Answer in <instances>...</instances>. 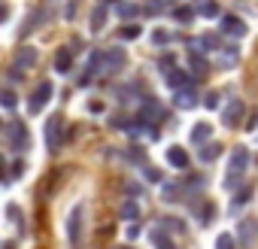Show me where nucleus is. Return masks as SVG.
I'll use <instances>...</instances> for the list:
<instances>
[{
  "mask_svg": "<svg viewBox=\"0 0 258 249\" xmlns=\"http://www.w3.org/2000/svg\"><path fill=\"white\" fill-rule=\"evenodd\" d=\"M73 16H76V0H70V4H67V7H64V19H67V22H70V19H73Z\"/></svg>",
  "mask_w": 258,
  "mask_h": 249,
  "instance_id": "nucleus-37",
  "label": "nucleus"
},
{
  "mask_svg": "<svg viewBox=\"0 0 258 249\" xmlns=\"http://www.w3.org/2000/svg\"><path fill=\"white\" fill-rule=\"evenodd\" d=\"M204 106H207V109H216V106H219V91H210V94L204 97Z\"/></svg>",
  "mask_w": 258,
  "mask_h": 249,
  "instance_id": "nucleus-35",
  "label": "nucleus"
},
{
  "mask_svg": "<svg viewBox=\"0 0 258 249\" xmlns=\"http://www.w3.org/2000/svg\"><path fill=\"white\" fill-rule=\"evenodd\" d=\"M152 43H155V46H164V43H170V31H164V28L152 31Z\"/></svg>",
  "mask_w": 258,
  "mask_h": 249,
  "instance_id": "nucleus-30",
  "label": "nucleus"
},
{
  "mask_svg": "<svg viewBox=\"0 0 258 249\" xmlns=\"http://www.w3.org/2000/svg\"><path fill=\"white\" fill-rule=\"evenodd\" d=\"M176 7V0H146V13H158V10H170Z\"/></svg>",
  "mask_w": 258,
  "mask_h": 249,
  "instance_id": "nucleus-27",
  "label": "nucleus"
},
{
  "mask_svg": "<svg viewBox=\"0 0 258 249\" xmlns=\"http://www.w3.org/2000/svg\"><path fill=\"white\" fill-rule=\"evenodd\" d=\"M255 237H258V222L255 219H243L240 222V240L243 243H255Z\"/></svg>",
  "mask_w": 258,
  "mask_h": 249,
  "instance_id": "nucleus-18",
  "label": "nucleus"
},
{
  "mask_svg": "<svg viewBox=\"0 0 258 249\" xmlns=\"http://www.w3.org/2000/svg\"><path fill=\"white\" fill-rule=\"evenodd\" d=\"M73 55H76V52H73L70 43L61 46V49L55 52V70H58V73H70V67H73Z\"/></svg>",
  "mask_w": 258,
  "mask_h": 249,
  "instance_id": "nucleus-11",
  "label": "nucleus"
},
{
  "mask_svg": "<svg viewBox=\"0 0 258 249\" xmlns=\"http://www.w3.org/2000/svg\"><path fill=\"white\" fill-rule=\"evenodd\" d=\"M82 219H85V204H76L70 210V219H67V237H70L73 246L82 240Z\"/></svg>",
  "mask_w": 258,
  "mask_h": 249,
  "instance_id": "nucleus-6",
  "label": "nucleus"
},
{
  "mask_svg": "<svg viewBox=\"0 0 258 249\" xmlns=\"http://www.w3.org/2000/svg\"><path fill=\"white\" fill-rule=\"evenodd\" d=\"M43 19H46V10H34V13H31V19H28V25H25V28L19 31V37L25 40V37H28L31 31H37V28L43 25Z\"/></svg>",
  "mask_w": 258,
  "mask_h": 249,
  "instance_id": "nucleus-20",
  "label": "nucleus"
},
{
  "mask_svg": "<svg viewBox=\"0 0 258 249\" xmlns=\"http://www.w3.org/2000/svg\"><path fill=\"white\" fill-rule=\"evenodd\" d=\"M213 137V128H210V125L207 121H198L195 125V128H191V143H198V146H204L207 140Z\"/></svg>",
  "mask_w": 258,
  "mask_h": 249,
  "instance_id": "nucleus-19",
  "label": "nucleus"
},
{
  "mask_svg": "<svg viewBox=\"0 0 258 249\" xmlns=\"http://www.w3.org/2000/svg\"><path fill=\"white\" fill-rule=\"evenodd\" d=\"M137 237H140V228L131 222V228H127V240H137Z\"/></svg>",
  "mask_w": 258,
  "mask_h": 249,
  "instance_id": "nucleus-39",
  "label": "nucleus"
},
{
  "mask_svg": "<svg viewBox=\"0 0 258 249\" xmlns=\"http://www.w3.org/2000/svg\"><path fill=\"white\" fill-rule=\"evenodd\" d=\"M0 106H4V109H16V106H19V97H16V91H10V88H4V91H0Z\"/></svg>",
  "mask_w": 258,
  "mask_h": 249,
  "instance_id": "nucleus-26",
  "label": "nucleus"
},
{
  "mask_svg": "<svg viewBox=\"0 0 258 249\" xmlns=\"http://www.w3.org/2000/svg\"><path fill=\"white\" fill-rule=\"evenodd\" d=\"M88 109H91V112H103V103H100V100H91Z\"/></svg>",
  "mask_w": 258,
  "mask_h": 249,
  "instance_id": "nucleus-41",
  "label": "nucleus"
},
{
  "mask_svg": "<svg viewBox=\"0 0 258 249\" xmlns=\"http://www.w3.org/2000/svg\"><path fill=\"white\" fill-rule=\"evenodd\" d=\"M246 128H258V109L249 115V121H246Z\"/></svg>",
  "mask_w": 258,
  "mask_h": 249,
  "instance_id": "nucleus-40",
  "label": "nucleus"
},
{
  "mask_svg": "<svg viewBox=\"0 0 258 249\" xmlns=\"http://www.w3.org/2000/svg\"><path fill=\"white\" fill-rule=\"evenodd\" d=\"M100 4H112V0H100Z\"/></svg>",
  "mask_w": 258,
  "mask_h": 249,
  "instance_id": "nucleus-43",
  "label": "nucleus"
},
{
  "mask_svg": "<svg viewBox=\"0 0 258 249\" xmlns=\"http://www.w3.org/2000/svg\"><path fill=\"white\" fill-rule=\"evenodd\" d=\"M43 140H46V149L55 152L61 149L64 143V115H49L46 125H43Z\"/></svg>",
  "mask_w": 258,
  "mask_h": 249,
  "instance_id": "nucleus-2",
  "label": "nucleus"
},
{
  "mask_svg": "<svg viewBox=\"0 0 258 249\" xmlns=\"http://www.w3.org/2000/svg\"><path fill=\"white\" fill-rule=\"evenodd\" d=\"M52 94H55V85H52L49 79H43V82L34 88V94H31V100H28V109H31V112H40V109L52 100Z\"/></svg>",
  "mask_w": 258,
  "mask_h": 249,
  "instance_id": "nucleus-5",
  "label": "nucleus"
},
{
  "mask_svg": "<svg viewBox=\"0 0 258 249\" xmlns=\"http://www.w3.org/2000/svg\"><path fill=\"white\" fill-rule=\"evenodd\" d=\"M191 49H198V52L204 55V52H219V49H222V43H219V37H216V34H204V37L191 40Z\"/></svg>",
  "mask_w": 258,
  "mask_h": 249,
  "instance_id": "nucleus-14",
  "label": "nucleus"
},
{
  "mask_svg": "<svg viewBox=\"0 0 258 249\" xmlns=\"http://www.w3.org/2000/svg\"><path fill=\"white\" fill-rule=\"evenodd\" d=\"M195 13H198L195 7H176V10H173V19H176L179 25H188V22L195 19Z\"/></svg>",
  "mask_w": 258,
  "mask_h": 249,
  "instance_id": "nucleus-24",
  "label": "nucleus"
},
{
  "mask_svg": "<svg viewBox=\"0 0 258 249\" xmlns=\"http://www.w3.org/2000/svg\"><path fill=\"white\" fill-rule=\"evenodd\" d=\"M137 216H140L137 201H124V204H121V219H124V222H137Z\"/></svg>",
  "mask_w": 258,
  "mask_h": 249,
  "instance_id": "nucleus-22",
  "label": "nucleus"
},
{
  "mask_svg": "<svg viewBox=\"0 0 258 249\" xmlns=\"http://www.w3.org/2000/svg\"><path fill=\"white\" fill-rule=\"evenodd\" d=\"M37 58H40V55H37V49H34V46H22V49L16 52V58H13L10 76H13V79H19V76H22V70H31V67L37 64Z\"/></svg>",
  "mask_w": 258,
  "mask_h": 249,
  "instance_id": "nucleus-4",
  "label": "nucleus"
},
{
  "mask_svg": "<svg viewBox=\"0 0 258 249\" xmlns=\"http://www.w3.org/2000/svg\"><path fill=\"white\" fill-rule=\"evenodd\" d=\"M219 152H222L219 143H204L201 146V161H213V158H219Z\"/></svg>",
  "mask_w": 258,
  "mask_h": 249,
  "instance_id": "nucleus-25",
  "label": "nucleus"
},
{
  "mask_svg": "<svg viewBox=\"0 0 258 249\" xmlns=\"http://www.w3.org/2000/svg\"><path fill=\"white\" fill-rule=\"evenodd\" d=\"M124 64H127V52H124L121 46H109V49L103 52V67H106V76H109V73H118Z\"/></svg>",
  "mask_w": 258,
  "mask_h": 249,
  "instance_id": "nucleus-7",
  "label": "nucleus"
},
{
  "mask_svg": "<svg viewBox=\"0 0 258 249\" xmlns=\"http://www.w3.org/2000/svg\"><path fill=\"white\" fill-rule=\"evenodd\" d=\"M173 103H176L179 109H195V106H198V94H195V88H191V85H185V88H176V94H173Z\"/></svg>",
  "mask_w": 258,
  "mask_h": 249,
  "instance_id": "nucleus-12",
  "label": "nucleus"
},
{
  "mask_svg": "<svg viewBox=\"0 0 258 249\" xmlns=\"http://www.w3.org/2000/svg\"><path fill=\"white\" fill-rule=\"evenodd\" d=\"M143 176H146L149 182H161V173H158L152 164H143Z\"/></svg>",
  "mask_w": 258,
  "mask_h": 249,
  "instance_id": "nucleus-32",
  "label": "nucleus"
},
{
  "mask_svg": "<svg viewBox=\"0 0 258 249\" xmlns=\"http://www.w3.org/2000/svg\"><path fill=\"white\" fill-rule=\"evenodd\" d=\"M243 112H246L243 100H231V103L225 106V112H222V121H225V128H237V125H240V118H243Z\"/></svg>",
  "mask_w": 258,
  "mask_h": 249,
  "instance_id": "nucleus-9",
  "label": "nucleus"
},
{
  "mask_svg": "<svg viewBox=\"0 0 258 249\" xmlns=\"http://www.w3.org/2000/svg\"><path fill=\"white\" fill-rule=\"evenodd\" d=\"M216 249H234V237H231V234H219Z\"/></svg>",
  "mask_w": 258,
  "mask_h": 249,
  "instance_id": "nucleus-34",
  "label": "nucleus"
},
{
  "mask_svg": "<svg viewBox=\"0 0 258 249\" xmlns=\"http://www.w3.org/2000/svg\"><path fill=\"white\" fill-rule=\"evenodd\" d=\"M167 161H170L176 170H185V167H188V152H185L182 146H170V149H167Z\"/></svg>",
  "mask_w": 258,
  "mask_h": 249,
  "instance_id": "nucleus-17",
  "label": "nucleus"
},
{
  "mask_svg": "<svg viewBox=\"0 0 258 249\" xmlns=\"http://www.w3.org/2000/svg\"><path fill=\"white\" fill-rule=\"evenodd\" d=\"M7 176H10V173H7V164H4V158H0V182H4Z\"/></svg>",
  "mask_w": 258,
  "mask_h": 249,
  "instance_id": "nucleus-42",
  "label": "nucleus"
},
{
  "mask_svg": "<svg viewBox=\"0 0 258 249\" xmlns=\"http://www.w3.org/2000/svg\"><path fill=\"white\" fill-rule=\"evenodd\" d=\"M7 143H10V149L13 152H25L28 146H31V134H28V128H25V121H10L7 125Z\"/></svg>",
  "mask_w": 258,
  "mask_h": 249,
  "instance_id": "nucleus-3",
  "label": "nucleus"
},
{
  "mask_svg": "<svg viewBox=\"0 0 258 249\" xmlns=\"http://www.w3.org/2000/svg\"><path fill=\"white\" fill-rule=\"evenodd\" d=\"M140 13H143V10H140L137 4H131V0H118V4H115V16H118L121 22H134Z\"/></svg>",
  "mask_w": 258,
  "mask_h": 249,
  "instance_id": "nucleus-15",
  "label": "nucleus"
},
{
  "mask_svg": "<svg viewBox=\"0 0 258 249\" xmlns=\"http://www.w3.org/2000/svg\"><path fill=\"white\" fill-rule=\"evenodd\" d=\"M219 28L228 34V37H246V22L240 19V16H222V22H219Z\"/></svg>",
  "mask_w": 258,
  "mask_h": 249,
  "instance_id": "nucleus-8",
  "label": "nucleus"
},
{
  "mask_svg": "<svg viewBox=\"0 0 258 249\" xmlns=\"http://www.w3.org/2000/svg\"><path fill=\"white\" fill-rule=\"evenodd\" d=\"M246 167H249V149L246 146H234L231 149V158H228V173H225V189L228 192L243 179Z\"/></svg>",
  "mask_w": 258,
  "mask_h": 249,
  "instance_id": "nucleus-1",
  "label": "nucleus"
},
{
  "mask_svg": "<svg viewBox=\"0 0 258 249\" xmlns=\"http://www.w3.org/2000/svg\"><path fill=\"white\" fill-rule=\"evenodd\" d=\"M152 243H155V249H176V246H173V240H170L161 228H155V231H152Z\"/></svg>",
  "mask_w": 258,
  "mask_h": 249,
  "instance_id": "nucleus-23",
  "label": "nucleus"
},
{
  "mask_svg": "<svg viewBox=\"0 0 258 249\" xmlns=\"http://www.w3.org/2000/svg\"><path fill=\"white\" fill-rule=\"evenodd\" d=\"M103 28H106V4L94 7V13H91V31L97 34V31H103Z\"/></svg>",
  "mask_w": 258,
  "mask_h": 249,
  "instance_id": "nucleus-21",
  "label": "nucleus"
},
{
  "mask_svg": "<svg viewBox=\"0 0 258 249\" xmlns=\"http://www.w3.org/2000/svg\"><path fill=\"white\" fill-rule=\"evenodd\" d=\"M198 13H201L204 19H216V16H219V4H213V0H204V4L198 7Z\"/></svg>",
  "mask_w": 258,
  "mask_h": 249,
  "instance_id": "nucleus-28",
  "label": "nucleus"
},
{
  "mask_svg": "<svg viewBox=\"0 0 258 249\" xmlns=\"http://www.w3.org/2000/svg\"><path fill=\"white\" fill-rule=\"evenodd\" d=\"M249 198H252V195H249V189H240V192H237V198H234V210H240L243 204H249Z\"/></svg>",
  "mask_w": 258,
  "mask_h": 249,
  "instance_id": "nucleus-33",
  "label": "nucleus"
},
{
  "mask_svg": "<svg viewBox=\"0 0 258 249\" xmlns=\"http://www.w3.org/2000/svg\"><path fill=\"white\" fill-rule=\"evenodd\" d=\"M143 31H140V25H124L121 31H118V40H137Z\"/></svg>",
  "mask_w": 258,
  "mask_h": 249,
  "instance_id": "nucleus-29",
  "label": "nucleus"
},
{
  "mask_svg": "<svg viewBox=\"0 0 258 249\" xmlns=\"http://www.w3.org/2000/svg\"><path fill=\"white\" fill-rule=\"evenodd\" d=\"M91 76H106V67H103V52H91V58H88V67H85V76H82V82H88Z\"/></svg>",
  "mask_w": 258,
  "mask_h": 249,
  "instance_id": "nucleus-13",
  "label": "nucleus"
},
{
  "mask_svg": "<svg viewBox=\"0 0 258 249\" xmlns=\"http://www.w3.org/2000/svg\"><path fill=\"white\" fill-rule=\"evenodd\" d=\"M161 73H164V82H167L170 88H185V85H191L188 73H185V70H179L176 64H173V67H164Z\"/></svg>",
  "mask_w": 258,
  "mask_h": 249,
  "instance_id": "nucleus-10",
  "label": "nucleus"
},
{
  "mask_svg": "<svg viewBox=\"0 0 258 249\" xmlns=\"http://www.w3.org/2000/svg\"><path fill=\"white\" fill-rule=\"evenodd\" d=\"M22 173H25V161H16V164H13V170H10V176H16V179H19Z\"/></svg>",
  "mask_w": 258,
  "mask_h": 249,
  "instance_id": "nucleus-38",
  "label": "nucleus"
},
{
  "mask_svg": "<svg viewBox=\"0 0 258 249\" xmlns=\"http://www.w3.org/2000/svg\"><path fill=\"white\" fill-rule=\"evenodd\" d=\"M161 198H164V201H179V185H173V182H170V185H164Z\"/></svg>",
  "mask_w": 258,
  "mask_h": 249,
  "instance_id": "nucleus-31",
  "label": "nucleus"
},
{
  "mask_svg": "<svg viewBox=\"0 0 258 249\" xmlns=\"http://www.w3.org/2000/svg\"><path fill=\"white\" fill-rule=\"evenodd\" d=\"M10 16H13V7L0 0V25H4V22H10Z\"/></svg>",
  "mask_w": 258,
  "mask_h": 249,
  "instance_id": "nucleus-36",
  "label": "nucleus"
},
{
  "mask_svg": "<svg viewBox=\"0 0 258 249\" xmlns=\"http://www.w3.org/2000/svg\"><path fill=\"white\" fill-rule=\"evenodd\" d=\"M188 70H191L195 76H207V73H210V64H207V58H204L201 52L191 49V55H188Z\"/></svg>",
  "mask_w": 258,
  "mask_h": 249,
  "instance_id": "nucleus-16",
  "label": "nucleus"
}]
</instances>
